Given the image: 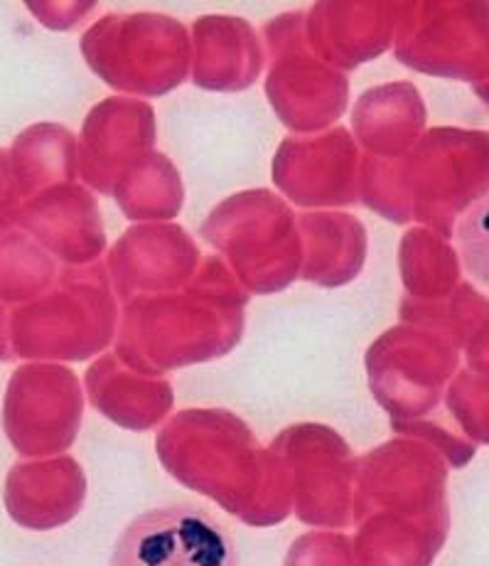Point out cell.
Here are the masks:
<instances>
[{
  "label": "cell",
  "instance_id": "obj_1",
  "mask_svg": "<svg viewBox=\"0 0 489 566\" xmlns=\"http://www.w3.org/2000/svg\"><path fill=\"white\" fill-rule=\"evenodd\" d=\"M111 566H238L234 535L200 505L156 507L128 522Z\"/></svg>",
  "mask_w": 489,
  "mask_h": 566
},
{
  "label": "cell",
  "instance_id": "obj_2",
  "mask_svg": "<svg viewBox=\"0 0 489 566\" xmlns=\"http://www.w3.org/2000/svg\"><path fill=\"white\" fill-rule=\"evenodd\" d=\"M455 239L465 271L489 291V195L463 214Z\"/></svg>",
  "mask_w": 489,
  "mask_h": 566
}]
</instances>
